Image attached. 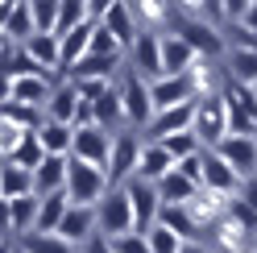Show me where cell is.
<instances>
[{"label": "cell", "instance_id": "obj_1", "mask_svg": "<svg viewBox=\"0 0 257 253\" xmlns=\"http://www.w3.org/2000/svg\"><path fill=\"white\" fill-rule=\"evenodd\" d=\"M112 183L104 175V166H91V162H79L71 158V179H67V199L71 208H100L108 199Z\"/></svg>", "mask_w": 257, "mask_h": 253}, {"label": "cell", "instance_id": "obj_2", "mask_svg": "<svg viewBox=\"0 0 257 253\" xmlns=\"http://www.w3.org/2000/svg\"><path fill=\"white\" fill-rule=\"evenodd\" d=\"M170 34H179L191 50H195L199 58H220L224 54V38H220V29L212 21H203V17H183L179 9H174V25H170Z\"/></svg>", "mask_w": 257, "mask_h": 253}, {"label": "cell", "instance_id": "obj_3", "mask_svg": "<svg viewBox=\"0 0 257 253\" xmlns=\"http://www.w3.org/2000/svg\"><path fill=\"white\" fill-rule=\"evenodd\" d=\"M224 104H228V124L236 137H257V91L236 83V79H228V83L220 87Z\"/></svg>", "mask_w": 257, "mask_h": 253}, {"label": "cell", "instance_id": "obj_4", "mask_svg": "<svg viewBox=\"0 0 257 253\" xmlns=\"http://www.w3.org/2000/svg\"><path fill=\"white\" fill-rule=\"evenodd\" d=\"M120 100H124V116H128V124H154V116H158V108H154V96H150V79H141L133 67H124V75H120Z\"/></svg>", "mask_w": 257, "mask_h": 253}, {"label": "cell", "instance_id": "obj_5", "mask_svg": "<svg viewBox=\"0 0 257 253\" xmlns=\"http://www.w3.org/2000/svg\"><path fill=\"white\" fill-rule=\"evenodd\" d=\"M228 133H232V124H228V104H224V96L220 91L216 96H203L195 104V137L203 141L207 150H216Z\"/></svg>", "mask_w": 257, "mask_h": 253}, {"label": "cell", "instance_id": "obj_6", "mask_svg": "<svg viewBox=\"0 0 257 253\" xmlns=\"http://www.w3.org/2000/svg\"><path fill=\"white\" fill-rule=\"evenodd\" d=\"M141 150H146V141H141L137 133H116V141H112V158L104 166V175H108L112 187H124L128 179H137Z\"/></svg>", "mask_w": 257, "mask_h": 253}, {"label": "cell", "instance_id": "obj_7", "mask_svg": "<svg viewBox=\"0 0 257 253\" xmlns=\"http://www.w3.org/2000/svg\"><path fill=\"white\" fill-rule=\"evenodd\" d=\"M124 191H128V203H133V232L150 236L158 228V216H162V195H158V187L146 183V179H128Z\"/></svg>", "mask_w": 257, "mask_h": 253}, {"label": "cell", "instance_id": "obj_8", "mask_svg": "<svg viewBox=\"0 0 257 253\" xmlns=\"http://www.w3.org/2000/svg\"><path fill=\"white\" fill-rule=\"evenodd\" d=\"M128 232H133V203H128L124 187H112L108 199L100 203V236L116 241V236H128Z\"/></svg>", "mask_w": 257, "mask_h": 253}, {"label": "cell", "instance_id": "obj_9", "mask_svg": "<svg viewBox=\"0 0 257 253\" xmlns=\"http://www.w3.org/2000/svg\"><path fill=\"white\" fill-rule=\"evenodd\" d=\"M150 96H154V108L158 112H170V108H183V104H195L199 91L191 83V75H162L150 83Z\"/></svg>", "mask_w": 257, "mask_h": 253}, {"label": "cell", "instance_id": "obj_10", "mask_svg": "<svg viewBox=\"0 0 257 253\" xmlns=\"http://www.w3.org/2000/svg\"><path fill=\"white\" fill-rule=\"evenodd\" d=\"M0 29H5L9 46H25L29 38L38 34L34 5H29V0H9V5H0Z\"/></svg>", "mask_w": 257, "mask_h": 253}, {"label": "cell", "instance_id": "obj_11", "mask_svg": "<svg viewBox=\"0 0 257 253\" xmlns=\"http://www.w3.org/2000/svg\"><path fill=\"white\" fill-rule=\"evenodd\" d=\"M216 154L240 175V183L257 179V137H236V133H228V137L216 146Z\"/></svg>", "mask_w": 257, "mask_h": 253}, {"label": "cell", "instance_id": "obj_12", "mask_svg": "<svg viewBox=\"0 0 257 253\" xmlns=\"http://www.w3.org/2000/svg\"><path fill=\"white\" fill-rule=\"evenodd\" d=\"M112 141H116V133L100 129V124H91V129H75V150H71V158H79V162H91V166H108Z\"/></svg>", "mask_w": 257, "mask_h": 253}, {"label": "cell", "instance_id": "obj_13", "mask_svg": "<svg viewBox=\"0 0 257 253\" xmlns=\"http://www.w3.org/2000/svg\"><path fill=\"white\" fill-rule=\"evenodd\" d=\"M54 87L50 83V75H25V79H5V100L13 104H29V108H46L54 96Z\"/></svg>", "mask_w": 257, "mask_h": 253}, {"label": "cell", "instance_id": "obj_14", "mask_svg": "<svg viewBox=\"0 0 257 253\" xmlns=\"http://www.w3.org/2000/svg\"><path fill=\"white\" fill-rule=\"evenodd\" d=\"M240 175L224 162V158L216 154V150H203V191H216V195H228V199H236L240 195Z\"/></svg>", "mask_w": 257, "mask_h": 253}, {"label": "cell", "instance_id": "obj_15", "mask_svg": "<svg viewBox=\"0 0 257 253\" xmlns=\"http://www.w3.org/2000/svg\"><path fill=\"white\" fill-rule=\"evenodd\" d=\"M162 38L166 34H154V29H141V38H137V46L128 50V58H133V71L141 75V79H162Z\"/></svg>", "mask_w": 257, "mask_h": 253}, {"label": "cell", "instance_id": "obj_16", "mask_svg": "<svg viewBox=\"0 0 257 253\" xmlns=\"http://www.w3.org/2000/svg\"><path fill=\"white\" fill-rule=\"evenodd\" d=\"M100 25H104V29H108V34L116 38L120 46H124V50H133V46H137V38H141L137 9H133V5H124V0H112V5H108V17H104Z\"/></svg>", "mask_w": 257, "mask_h": 253}, {"label": "cell", "instance_id": "obj_17", "mask_svg": "<svg viewBox=\"0 0 257 253\" xmlns=\"http://www.w3.org/2000/svg\"><path fill=\"white\" fill-rule=\"evenodd\" d=\"M67 179H71V158L46 154V162L34 170V191H38V199H46V195H62V191H67Z\"/></svg>", "mask_w": 257, "mask_h": 253}, {"label": "cell", "instance_id": "obj_18", "mask_svg": "<svg viewBox=\"0 0 257 253\" xmlns=\"http://www.w3.org/2000/svg\"><path fill=\"white\" fill-rule=\"evenodd\" d=\"M120 67H124V58H104V54H87L83 62H75V67L67 71V79H71V83H112L116 75H124Z\"/></svg>", "mask_w": 257, "mask_h": 253}, {"label": "cell", "instance_id": "obj_19", "mask_svg": "<svg viewBox=\"0 0 257 253\" xmlns=\"http://www.w3.org/2000/svg\"><path fill=\"white\" fill-rule=\"evenodd\" d=\"M100 232V208H71L67 220L58 224V236L71 245H91Z\"/></svg>", "mask_w": 257, "mask_h": 253}, {"label": "cell", "instance_id": "obj_20", "mask_svg": "<svg viewBox=\"0 0 257 253\" xmlns=\"http://www.w3.org/2000/svg\"><path fill=\"white\" fill-rule=\"evenodd\" d=\"M79 104H83V91H79V87L71 83V79H62V83L54 87L50 104H46V120H54V124H71V129H75Z\"/></svg>", "mask_w": 257, "mask_h": 253}, {"label": "cell", "instance_id": "obj_21", "mask_svg": "<svg viewBox=\"0 0 257 253\" xmlns=\"http://www.w3.org/2000/svg\"><path fill=\"white\" fill-rule=\"evenodd\" d=\"M195 104H199V100H195ZM195 104L158 112L154 124H150V141H166V137H174V133H195Z\"/></svg>", "mask_w": 257, "mask_h": 253}, {"label": "cell", "instance_id": "obj_22", "mask_svg": "<svg viewBox=\"0 0 257 253\" xmlns=\"http://www.w3.org/2000/svg\"><path fill=\"white\" fill-rule=\"evenodd\" d=\"M38 212H42V199H38V195H25V199L5 203V224H9V232H17V241L29 236V232H38Z\"/></svg>", "mask_w": 257, "mask_h": 253}, {"label": "cell", "instance_id": "obj_23", "mask_svg": "<svg viewBox=\"0 0 257 253\" xmlns=\"http://www.w3.org/2000/svg\"><path fill=\"white\" fill-rule=\"evenodd\" d=\"M199 54L179 38V34H166L162 38V75H191L195 71Z\"/></svg>", "mask_w": 257, "mask_h": 253}, {"label": "cell", "instance_id": "obj_24", "mask_svg": "<svg viewBox=\"0 0 257 253\" xmlns=\"http://www.w3.org/2000/svg\"><path fill=\"white\" fill-rule=\"evenodd\" d=\"M228 208H232V199L228 195H216V191H199L195 199L187 203V212L195 216V224L203 228V224H224V220H228Z\"/></svg>", "mask_w": 257, "mask_h": 253}, {"label": "cell", "instance_id": "obj_25", "mask_svg": "<svg viewBox=\"0 0 257 253\" xmlns=\"http://www.w3.org/2000/svg\"><path fill=\"white\" fill-rule=\"evenodd\" d=\"M174 166H179V162H174V158L166 154L162 141H146V150H141V166H137V179H146V183H154V187H158V183H162Z\"/></svg>", "mask_w": 257, "mask_h": 253}, {"label": "cell", "instance_id": "obj_26", "mask_svg": "<svg viewBox=\"0 0 257 253\" xmlns=\"http://www.w3.org/2000/svg\"><path fill=\"white\" fill-rule=\"evenodd\" d=\"M91 108H95V124H100V129H108V133L116 129L120 120H128V116H124V100H120V87H116V83H112L108 91H100V96L91 100Z\"/></svg>", "mask_w": 257, "mask_h": 253}, {"label": "cell", "instance_id": "obj_27", "mask_svg": "<svg viewBox=\"0 0 257 253\" xmlns=\"http://www.w3.org/2000/svg\"><path fill=\"white\" fill-rule=\"evenodd\" d=\"M199 191H203V187H199V183H191L179 166H174L170 175H166L162 183H158V195H162V203H179V208H187V203L195 199Z\"/></svg>", "mask_w": 257, "mask_h": 253}, {"label": "cell", "instance_id": "obj_28", "mask_svg": "<svg viewBox=\"0 0 257 253\" xmlns=\"http://www.w3.org/2000/svg\"><path fill=\"white\" fill-rule=\"evenodd\" d=\"M0 195H5V203L25 199V195H38V191H34V170L5 162V170H0Z\"/></svg>", "mask_w": 257, "mask_h": 253}, {"label": "cell", "instance_id": "obj_29", "mask_svg": "<svg viewBox=\"0 0 257 253\" xmlns=\"http://www.w3.org/2000/svg\"><path fill=\"white\" fill-rule=\"evenodd\" d=\"M158 224L170 228V232H179L183 241H195V236H199L195 216H191L187 208H179V203H162V216H158Z\"/></svg>", "mask_w": 257, "mask_h": 253}, {"label": "cell", "instance_id": "obj_30", "mask_svg": "<svg viewBox=\"0 0 257 253\" xmlns=\"http://www.w3.org/2000/svg\"><path fill=\"white\" fill-rule=\"evenodd\" d=\"M38 137H42L46 154L71 158V150H75V129H71V124H54V120H46L42 129H38Z\"/></svg>", "mask_w": 257, "mask_h": 253}, {"label": "cell", "instance_id": "obj_31", "mask_svg": "<svg viewBox=\"0 0 257 253\" xmlns=\"http://www.w3.org/2000/svg\"><path fill=\"white\" fill-rule=\"evenodd\" d=\"M67 212H71L67 191H62V195H46L42 199V212H38V232H58V224L67 220Z\"/></svg>", "mask_w": 257, "mask_h": 253}, {"label": "cell", "instance_id": "obj_32", "mask_svg": "<svg viewBox=\"0 0 257 253\" xmlns=\"http://www.w3.org/2000/svg\"><path fill=\"white\" fill-rule=\"evenodd\" d=\"M5 124H17V129H25V133H38L42 124H46V116H42V108L5 100Z\"/></svg>", "mask_w": 257, "mask_h": 253}, {"label": "cell", "instance_id": "obj_33", "mask_svg": "<svg viewBox=\"0 0 257 253\" xmlns=\"http://www.w3.org/2000/svg\"><path fill=\"white\" fill-rule=\"evenodd\" d=\"M17 245H21L25 253H75V245L62 241L58 232H29V236H21Z\"/></svg>", "mask_w": 257, "mask_h": 253}, {"label": "cell", "instance_id": "obj_34", "mask_svg": "<svg viewBox=\"0 0 257 253\" xmlns=\"http://www.w3.org/2000/svg\"><path fill=\"white\" fill-rule=\"evenodd\" d=\"M5 162H13V166H25V170H38L42 162H46V146H42V137L38 133H29L17 150H13V158H5Z\"/></svg>", "mask_w": 257, "mask_h": 253}, {"label": "cell", "instance_id": "obj_35", "mask_svg": "<svg viewBox=\"0 0 257 253\" xmlns=\"http://www.w3.org/2000/svg\"><path fill=\"white\" fill-rule=\"evenodd\" d=\"M228 67H232V79L236 83H245V87H257V50H232L228 58Z\"/></svg>", "mask_w": 257, "mask_h": 253}, {"label": "cell", "instance_id": "obj_36", "mask_svg": "<svg viewBox=\"0 0 257 253\" xmlns=\"http://www.w3.org/2000/svg\"><path fill=\"white\" fill-rule=\"evenodd\" d=\"M162 146H166V154L174 158V162H187V158L203 154V141H199L195 133H174V137H166V141H162Z\"/></svg>", "mask_w": 257, "mask_h": 253}, {"label": "cell", "instance_id": "obj_37", "mask_svg": "<svg viewBox=\"0 0 257 253\" xmlns=\"http://www.w3.org/2000/svg\"><path fill=\"white\" fill-rule=\"evenodd\" d=\"M29 5H34L38 34H58V13H62V0H29Z\"/></svg>", "mask_w": 257, "mask_h": 253}, {"label": "cell", "instance_id": "obj_38", "mask_svg": "<svg viewBox=\"0 0 257 253\" xmlns=\"http://www.w3.org/2000/svg\"><path fill=\"white\" fill-rule=\"evenodd\" d=\"M187 245H191V241H183L179 232H170V228H162V224L150 232V249H154V253H183Z\"/></svg>", "mask_w": 257, "mask_h": 253}, {"label": "cell", "instance_id": "obj_39", "mask_svg": "<svg viewBox=\"0 0 257 253\" xmlns=\"http://www.w3.org/2000/svg\"><path fill=\"white\" fill-rule=\"evenodd\" d=\"M91 54H104V58H124V46L108 34L104 25H95V38H91Z\"/></svg>", "mask_w": 257, "mask_h": 253}, {"label": "cell", "instance_id": "obj_40", "mask_svg": "<svg viewBox=\"0 0 257 253\" xmlns=\"http://www.w3.org/2000/svg\"><path fill=\"white\" fill-rule=\"evenodd\" d=\"M191 83H195V91H199V100L203 96H216V71H212V62H207V58H199L195 62V71H191Z\"/></svg>", "mask_w": 257, "mask_h": 253}, {"label": "cell", "instance_id": "obj_41", "mask_svg": "<svg viewBox=\"0 0 257 253\" xmlns=\"http://www.w3.org/2000/svg\"><path fill=\"white\" fill-rule=\"evenodd\" d=\"M228 220H236V224L245 228V232H253V236H257V212H253V208H249V203L240 199V195L232 199V208H228Z\"/></svg>", "mask_w": 257, "mask_h": 253}, {"label": "cell", "instance_id": "obj_42", "mask_svg": "<svg viewBox=\"0 0 257 253\" xmlns=\"http://www.w3.org/2000/svg\"><path fill=\"white\" fill-rule=\"evenodd\" d=\"M112 253H154L150 249V236H141V232H128V236H116V241H108Z\"/></svg>", "mask_w": 257, "mask_h": 253}, {"label": "cell", "instance_id": "obj_43", "mask_svg": "<svg viewBox=\"0 0 257 253\" xmlns=\"http://www.w3.org/2000/svg\"><path fill=\"white\" fill-rule=\"evenodd\" d=\"M179 170H183L191 183H199V187H203V154H195V158H187V162H179Z\"/></svg>", "mask_w": 257, "mask_h": 253}, {"label": "cell", "instance_id": "obj_44", "mask_svg": "<svg viewBox=\"0 0 257 253\" xmlns=\"http://www.w3.org/2000/svg\"><path fill=\"white\" fill-rule=\"evenodd\" d=\"M240 29H245V34H257V0H249V13H245V21H240Z\"/></svg>", "mask_w": 257, "mask_h": 253}, {"label": "cell", "instance_id": "obj_45", "mask_svg": "<svg viewBox=\"0 0 257 253\" xmlns=\"http://www.w3.org/2000/svg\"><path fill=\"white\" fill-rule=\"evenodd\" d=\"M240 199H245V203H249V208L257 212V179H249L245 187H240Z\"/></svg>", "mask_w": 257, "mask_h": 253}, {"label": "cell", "instance_id": "obj_46", "mask_svg": "<svg viewBox=\"0 0 257 253\" xmlns=\"http://www.w3.org/2000/svg\"><path fill=\"white\" fill-rule=\"evenodd\" d=\"M183 253H207V249H203V245H199V241H191V245H187V249H183Z\"/></svg>", "mask_w": 257, "mask_h": 253}, {"label": "cell", "instance_id": "obj_47", "mask_svg": "<svg viewBox=\"0 0 257 253\" xmlns=\"http://www.w3.org/2000/svg\"><path fill=\"white\" fill-rule=\"evenodd\" d=\"M5 253H25V249L21 245H5Z\"/></svg>", "mask_w": 257, "mask_h": 253}, {"label": "cell", "instance_id": "obj_48", "mask_svg": "<svg viewBox=\"0 0 257 253\" xmlns=\"http://www.w3.org/2000/svg\"><path fill=\"white\" fill-rule=\"evenodd\" d=\"M253 253H257V241H253Z\"/></svg>", "mask_w": 257, "mask_h": 253}, {"label": "cell", "instance_id": "obj_49", "mask_svg": "<svg viewBox=\"0 0 257 253\" xmlns=\"http://www.w3.org/2000/svg\"><path fill=\"white\" fill-rule=\"evenodd\" d=\"M245 253H253V249H245Z\"/></svg>", "mask_w": 257, "mask_h": 253}, {"label": "cell", "instance_id": "obj_50", "mask_svg": "<svg viewBox=\"0 0 257 253\" xmlns=\"http://www.w3.org/2000/svg\"><path fill=\"white\" fill-rule=\"evenodd\" d=\"M253 91H257V87H253Z\"/></svg>", "mask_w": 257, "mask_h": 253}]
</instances>
